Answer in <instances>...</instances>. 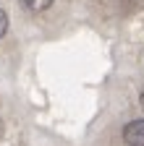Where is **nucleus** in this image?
<instances>
[{"instance_id":"obj_3","label":"nucleus","mask_w":144,"mask_h":146,"mask_svg":"<svg viewBox=\"0 0 144 146\" xmlns=\"http://www.w3.org/2000/svg\"><path fill=\"white\" fill-rule=\"evenodd\" d=\"M5 31H8V13L0 8V36H5Z\"/></svg>"},{"instance_id":"obj_2","label":"nucleus","mask_w":144,"mask_h":146,"mask_svg":"<svg viewBox=\"0 0 144 146\" xmlns=\"http://www.w3.org/2000/svg\"><path fill=\"white\" fill-rule=\"evenodd\" d=\"M21 3V8L24 11H29V13H45L55 0H19Z\"/></svg>"},{"instance_id":"obj_5","label":"nucleus","mask_w":144,"mask_h":146,"mask_svg":"<svg viewBox=\"0 0 144 146\" xmlns=\"http://www.w3.org/2000/svg\"><path fill=\"white\" fill-rule=\"evenodd\" d=\"M139 104H141V110H144V91H141V97H139Z\"/></svg>"},{"instance_id":"obj_4","label":"nucleus","mask_w":144,"mask_h":146,"mask_svg":"<svg viewBox=\"0 0 144 146\" xmlns=\"http://www.w3.org/2000/svg\"><path fill=\"white\" fill-rule=\"evenodd\" d=\"M5 136V123H3V117H0V138Z\"/></svg>"},{"instance_id":"obj_1","label":"nucleus","mask_w":144,"mask_h":146,"mask_svg":"<svg viewBox=\"0 0 144 146\" xmlns=\"http://www.w3.org/2000/svg\"><path fill=\"white\" fill-rule=\"evenodd\" d=\"M123 141L126 146H144V120H131L123 125Z\"/></svg>"}]
</instances>
